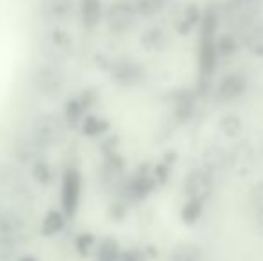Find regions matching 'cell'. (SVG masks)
Instances as JSON below:
<instances>
[{"label":"cell","mask_w":263,"mask_h":261,"mask_svg":"<svg viewBox=\"0 0 263 261\" xmlns=\"http://www.w3.org/2000/svg\"><path fill=\"white\" fill-rule=\"evenodd\" d=\"M136 16H138V11H136L135 4L127 2V0H117L104 13L106 25L113 34H125L127 31H131Z\"/></svg>","instance_id":"cell-1"},{"label":"cell","mask_w":263,"mask_h":261,"mask_svg":"<svg viewBox=\"0 0 263 261\" xmlns=\"http://www.w3.org/2000/svg\"><path fill=\"white\" fill-rule=\"evenodd\" d=\"M81 192H83V181L79 170L73 167L66 168L61 179V211L68 218H73L79 209Z\"/></svg>","instance_id":"cell-2"},{"label":"cell","mask_w":263,"mask_h":261,"mask_svg":"<svg viewBox=\"0 0 263 261\" xmlns=\"http://www.w3.org/2000/svg\"><path fill=\"white\" fill-rule=\"evenodd\" d=\"M218 52H217V43L215 39L201 38L199 39V86L197 93H206L210 86V81L213 77L215 70H217Z\"/></svg>","instance_id":"cell-3"},{"label":"cell","mask_w":263,"mask_h":261,"mask_svg":"<svg viewBox=\"0 0 263 261\" xmlns=\"http://www.w3.org/2000/svg\"><path fill=\"white\" fill-rule=\"evenodd\" d=\"M184 192L188 198L206 202L213 193V174L206 168H195L184 179Z\"/></svg>","instance_id":"cell-4"},{"label":"cell","mask_w":263,"mask_h":261,"mask_svg":"<svg viewBox=\"0 0 263 261\" xmlns=\"http://www.w3.org/2000/svg\"><path fill=\"white\" fill-rule=\"evenodd\" d=\"M111 75H113L115 83L122 84V86H135V84L143 81L145 68L140 63H136V61L120 59L111 65Z\"/></svg>","instance_id":"cell-5"},{"label":"cell","mask_w":263,"mask_h":261,"mask_svg":"<svg viewBox=\"0 0 263 261\" xmlns=\"http://www.w3.org/2000/svg\"><path fill=\"white\" fill-rule=\"evenodd\" d=\"M246 88H247V81L242 73H229V75H226L218 83L215 97L220 102H231L242 97L246 93Z\"/></svg>","instance_id":"cell-6"},{"label":"cell","mask_w":263,"mask_h":261,"mask_svg":"<svg viewBox=\"0 0 263 261\" xmlns=\"http://www.w3.org/2000/svg\"><path fill=\"white\" fill-rule=\"evenodd\" d=\"M149 168L143 165L142 168L138 170V174L129 181L127 185V195L133 198V200H143L154 192L158 181L154 175H149Z\"/></svg>","instance_id":"cell-7"},{"label":"cell","mask_w":263,"mask_h":261,"mask_svg":"<svg viewBox=\"0 0 263 261\" xmlns=\"http://www.w3.org/2000/svg\"><path fill=\"white\" fill-rule=\"evenodd\" d=\"M140 43L147 52H161L170 45V36L163 27L154 25V27H149L142 32Z\"/></svg>","instance_id":"cell-8"},{"label":"cell","mask_w":263,"mask_h":261,"mask_svg":"<svg viewBox=\"0 0 263 261\" xmlns=\"http://www.w3.org/2000/svg\"><path fill=\"white\" fill-rule=\"evenodd\" d=\"M42 16L50 22H61L72 14L73 0H42Z\"/></svg>","instance_id":"cell-9"},{"label":"cell","mask_w":263,"mask_h":261,"mask_svg":"<svg viewBox=\"0 0 263 261\" xmlns=\"http://www.w3.org/2000/svg\"><path fill=\"white\" fill-rule=\"evenodd\" d=\"M195 109V93L194 91H177L174 95V115H176L177 122L184 124L192 118Z\"/></svg>","instance_id":"cell-10"},{"label":"cell","mask_w":263,"mask_h":261,"mask_svg":"<svg viewBox=\"0 0 263 261\" xmlns=\"http://www.w3.org/2000/svg\"><path fill=\"white\" fill-rule=\"evenodd\" d=\"M202 163H204L202 168H206L210 174L220 172L226 167H229V152H226L224 147L220 145H211L202 154Z\"/></svg>","instance_id":"cell-11"},{"label":"cell","mask_w":263,"mask_h":261,"mask_svg":"<svg viewBox=\"0 0 263 261\" xmlns=\"http://www.w3.org/2000/svg\"><path fill=\"white\" fill-rule=\"evenodd\" d=\"M199 25H201V38L217 39L218 25H220V11L215 4H208L202 9V18Z\"/></svg>","instance_id":"cell-12"},{"label":"cell","mask_w":263,"mask_h":261,"mask_svg":"<svg viewBox=\"0 0 263 261\" xmlns=\"http://www.w3.org/2000/svg\"><path fill=\"white\" fill-rule=\"evenodd\" d=\"M201 18H202L201 7H199L195 2L188 4V6L183 9V13H181L179 20L176 22V31L179 32L181 36H186L195 25L201 24Z\"/></svg>","instance_id":"cell-13"},{"label":"cell","mask_w":263,"mask_h":261,"mask_svg":"<svg viewBox=\"0 0 263 261\" xmlns=\"http://www.w3.org/2000/svg\"><path fill=\"white\" fill-rule=\"evenodd\" d=\"M104 16L102 11V0H81V20L84 27L93 29Z\"/></svg>","instance_id":"cell-14"},{"label":"cell","mask_w":263,"mask_h":261,"mask_svg":"<svg viewBox=\"0 0 263 261\" xmlns=\"http://www.w3.org/2000/svg\"><path fill=\"white\" fill-rule=\"evenodd\" d=\"M202 251L197 244H190V242H181V244L174 245L172 252H170V261H201Z\"/></svg>","instance_id":"cell-15"},{"label":"cell","mask_w":263,"mask_h":261,"mask_svg":"<svg viewBox=\"0 0 263 261\" xmlns=\"http://www.w3.org/2000/svg\"><path fill=\"white\" fill-rule=\"evenodd\" d=\"M243 47L254 57H263V24H256L243 34Z\"/></svg>","instance_id":"cell-16"},{"label":"cell","mask_w":263,"mask_h":261,"mask_svg":"<svg viewBox=\"0 0 263 261\" xmlns=\"http://www.w3.org/2000/svg\"><path fill=\"white\" fill-rule=\"evenodd\" d=\"M122 251L120 244L115 238H104L95 249V261H118Z\"/></svg>","instance_id":"cell-17"},{"label":"cell","mask_w":263,"mask_h":261,"mask_svg":"<svg viewBox=\"0 0 263 261\" xmlns=\"http://www.w3.org/2000/svg\"><path fill=\"white\" fill-rule=\"evenodd\" d=\"M65 218L66 215L63 211H58V209H50L45 215V218L42 220V234L43 236H54L65 226Z\"/></svg>","instance_id":"cell-18"},{"label":"cell","mask_w":263,"mask_h":261,"mask_svg":"<svg viewBox=\"0 0 263 261\" xmlns=\"http://www.w3.org/2000/svg\"><path fill=\"white\" fill-rule=\"evenodd\" d=\"M253 163V150L247 143H240L238 147L233 149V152H229V165L235 167L236 170H240V167H247Z\"/></svg>","instance_id":"cell-19"},{"label":"cell","mask_w":263,"mask_h":261,"mask_svg":"<svg viewBox=\"0 0 263 261\" xmlns=\"http://www.w3.org/2000/svg\"><path fill=\"white\" fill-rule=\"evenodd\" d=\"M202 209H204V202L188 198L186 204L181 209V218H183V222L186 224V226H194V224H197V220L201 218Z\"/></svg>","instance_id":"cell-20"},{"label":"cell","mask_w":263,"mask_h":261,"mask_svg":"<svg viewBox=\"0 0 263 261\" xmlns=\"http://www.w3.org/2000/svg\"><path fill=\"white\" fill-rule=\"evenodd\" d=\"M166 2L168 0H135L133 4H135L140 16L151 18V16H156L158 13H161L165 9Z\"/></svg>","instance_id":"cell-21"},{"label":"cell","mask_w":263,"mask_h":261,"mask_svg":"<svg viewBox=\"0 0 263 261\" xmlns=\"http://www.w3.org/2000/svg\"><path fill=\"white\" fill-rule=\"evenodd\" d=\"M220 131L224 132L226 138H238L243 131V124L238 115H226L220 120Z\"/></svg>","instance_id":"cell-22"},{"label":"cell","mask_w":263,"mask_h":261,"mask_svg":"<svg viewBox=\"0 0 263 261\" xmlns=\"http://www.w3.org/2000/svg\"><path fill=\"white\" fill-rule=\"evenodd\" d=\"M81 129H83L84 136L93 138V136L104 134V132L109 129V124H107L104 118H99V116H86V118L83 120V127H81Z\"/></svg>","instance_id":"cell-23"},{"label":"cell","mask_w":263,"mask_h":261,"mask_svg":"<svg viewBox=\"0 0 263 261\" xmlns=\"http://www.w3.org/2000/svg\"><path fill=\"white\" fill-rule=\"evenodd\" d=\"M217 43V52H218V57H231L236 54L238 50V42L233 34H222L215 39Z\"/></svg>","instance_id":"cell-24"},{"label":"cell","mask_w":263,"mask_h":261,"mask_svg":"<svg viewBox=\"0 0 263 261\" xmlns=\"http://www.w3.org/2000/svg\"><path fill=\"white\" fill-rule=\"evenodd\" d=\"M97 245V240H95V236L91 233H81L79 236L76 238V251L77 254H81L83 258H86V256H90V252L93 251V249Z\"/></svg>","instance_id":"cell-25"},{"label":"cell","mask_w":263,"mask_h":261,"mask_svg":"<svg viewBox=\"0 0 263 261\" xmlns=\"http://www.w3.org/2000/svg\"><path fill=\"white\" fill-rule=\"evenodd\" d=\"M83 111H84V106H83V102H81V98H79V101L66 102L65 115H66V118H68L70 122H77V120H81Z\"/></svg>","instance_id":"cell-26"},{"label":"cell","mask_w":263,"mask_h":261,"mask_svg":"<svg viewBox=\"0 0 263 261\" xmlns=\"http://www.w3.org/2000/svg\"><path fill=\"white\" fill-rule=\"evenodd\" d=\"M249 202H251V206H253V209L263 208V181L256 183V185L251 188Z\"/></svg>","instance_id":"cell-27"},{"label":"cell","mask_w":263,"mask_h":261,"mask_svg":"<svg viewBox=\"0 0 263 261\" xmlns=\"http://www.w3.org/2000/svg\"><path fill=\"white\" fill-rule=\"evenodd\" d=\"M168 175H170V165L166 161H161L156 168H154V177H156L158 185H165L168 181Z\"/></svg>","instance_id":"cell-28"},{"label":"cell","mask_w":263,"mask_h":261,"mask_svg":"<svg viewBox=\"0 0 263 261\" xmlns=\"http://www.w3.org/2000/svg\"><path fill=\"white\" fill-rule=\"evenodd\" d=\"M34 175L36 179H38L40 183H49L50 177H52V174H50V168L47 163H38L34 167Z\"/></svg>","instance_id":"cell-29"},{"label":"cell","mask_w":263,"mask_h":261,"mask_svg":"<svg viewBox=\"0 0 263 261\" xmlns=\"http://www.w3.org/2000/svg\"><path fill=\"white\" fill-rule=\"evenodd\" d=\"M118 261H145V254L140 249H129L122 252Z\"/></svg>","instance_id":"cell-30"},{"label":"cell","mask_w":263,"mask_h":261,"mask_svg":"<svg viewBox=\"0 0 263 261\" xmlns=\"http://www.w3.org/2000/svg\"><path fill=\"white\" fill-rule=\"evenodd\" d=\"M254 224H256V231L263 236V208L254 209Z\"/></svg>","instance_id":"cell-31"},{"label":"cell","mask_w":263,"mask_h":261,"mask_svg":"<svg viewBox=\"0 0 263 261\" xmlns=\"http://www.w3.org/2000/svg\"><path fill=\"white\" fill-rule=\"evenodd\" d=\"M111 215L115 216L117 220H122L125 216V206L122 204H115L113 208H111Z\"/></svg>","instance_id":"cell-32"},{"label":"cell","mask_w":263,"mask_h":261,"mask_svg":"<svg viewBox=\"0 0 263 261\" xmlns=\"http://www.w3.org/2000/svg\"><path fill=\"white\" fill-rule=\"evenodd\" d=\"M18 261H38V258H34V256H31V254H25V256H22Z\"/></svg>","instance_id":"cell-33"}]
</instances>
